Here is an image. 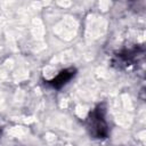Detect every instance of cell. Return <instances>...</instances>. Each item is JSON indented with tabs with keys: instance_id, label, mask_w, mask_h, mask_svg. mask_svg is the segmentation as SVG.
<instances>
[{
	"instance_id": "obj_1",
	"label": "cell",
	"mask_w": 146,
	"mask_h": 146,
	"mask_svg": "<svg viewBox=\"0 0 146 146\" xmlns=\"http://www.w3.org/2000/svg\"><path fill=\"white\" fill-rule=\"evenodd\" d=\"M106 103L97 104L87 115L84 127L88 135L94 139H106L110 135V124L106 119Z\"/></svg>"
},
{
	"instance_id": "obj_2",
	"label": "cell",
	"mask_w": 146,
	"mask_h": 146,
	"mask_svg": "<svg viewBox=\"0 0 146 146\" xmlns=\"http://www.w3.org/2000/svg\"><path fill=\"white\" fill-rule=\"evenodd\" d=\"M78 73V70L75 67H66L60 70L54 78L50 80H44V84L51 89L60 90L63 87H65Z\"/></svg>"
},
{
	"instance_id": "obj_3",
	"label": "cell",
	"mask_w": 146,
	"mask_h": 146,
	"mask_svg": "<svg viewBox=\"0 0 146 146\" xmlns=\"http://www.w3.org/2000/svg\"><path fill=\"white\" fill-rule=\"evenodd\" d=\"M139 54H143V51L139 52L137 48L124 49V50L117 52L116 55H114V57L112 59V64H113V66H115L117 68H123V67L130 66L136 63Z\"/></svg>"
},
{
	"instance_id": "obj_4",
	"label": "cell",
	"mask_w": 146,
	"mask_h": 146,
	"mask_svg": "<svg viewBox=\"0 0 146 146\" xmlns=\"http://www.w3.org/2000/svg\"><path fill=\"white\" fill-rule=\"evenodd\" d=\"M2 132H3V124H2V121H1V119H0V138H1Z\"/></svg>"
}]
</instances>
